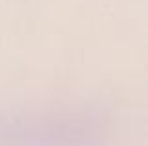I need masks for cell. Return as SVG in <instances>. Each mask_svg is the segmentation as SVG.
Segmentation results:
<instances>
[{
    "label": "cell",
    "mask_w": 148,
    "mask_h": 146,
    "mask_svg": "<svg viewBox=\"0 0 148 146\" xmlns=\"http://www.w3.org/2000/svg\"><path fill=\"white\" fill-rule=\"evenodd\" d=\"M86 128L71 118H23L0 124V146H90Z\"/></svg>",
    "instance_id": "1"
}]
</instances>
